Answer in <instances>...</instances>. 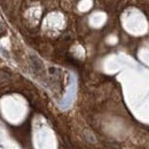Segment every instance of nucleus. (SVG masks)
Wrapping results in <instances>:
<instances>
[{
  "label": "nucleus",
  "instance_id": "obj_1",
  "mask_svg": "<svg viewBox=\"0 0 149 149\" xmlns=\"http://www.w3.org/2000/svg\"><path fill=\"white\" fill-rule=\"evenodd\" d=\"M31 61H32V64H33V67H35V69H36V70L41 69L42 64H41V62L38 60L36 56H31Z\"/></svg>",
  "mask_w": 149,
  "mask_h": 149
}]
</instances>
